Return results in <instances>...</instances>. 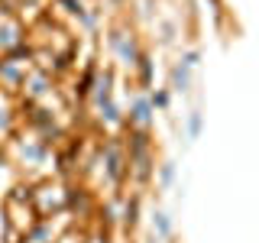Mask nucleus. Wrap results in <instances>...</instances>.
I'll return each instance as SVG.
<instances>
[{"label": "nucleus", "mask_w": 259, "mask_h": 243, "mask_svg": "<svg viewBox=\"0 0 259 243\" xmlns=\"http://www.w3.org/2000/svg\"><path fill=\"white\" fill-rule=\"evenodd\" d=\"M172 175H175L172 162H165V166H162V185H168V182H172Z\"/></svg>", "instance_id": "5"}, {"label": "nucleus", "mask_w": 259, "mask_h": 243, "mask_svg": "<svg viewBox=\"0 0 259 243\" xmlns=\"http://www.w3.org/2000/svg\"><path fill=\"white\" fill-rule=\"evenodd\" d=\"M175 91H188V65L175 68Z\"/></svg>", "instance_id": "1"}, {"label": "nucleus", "mask_w": 259, "mask_h": 243, "mask_svg": "<svg viewBox=\"0 0 259 243\" xmlns=\"http://www.w3.org/2000/svg\"><path fill=\"white\" fill-rule=\"evenodd\" d=\"M152 227H159V233H162V237H168V230H172V227H168V217H165V214H156Z\"/></svg>", "instance_id": "3"}, {"label": "nucleus", "mask_w": 259, "mask_h": 243, "mask_svg": "<svg viewBox=\"0 0 259 243\" xmlns=\"http://www.w3.org/2000/svg\"><path fill=\"white\" fill-rule=\"evenodd\" d=\"M149 110H152V104L149 101H140L133 107V120H140V124H146V120H149Z\"/></svg>", "instance_id": "2"}, {"label": "nucleus", "mask_w": 259, "mask_h": 243, "mask_svg": "<svg viewBox=\"0 0 259 243\" xmlns=\"http://www.w3.org/2000/svg\"><path fill=\"white\" fill-rule=\"evenodd\" d=\"M188 133H191V140L201 133V113H198V110H194V113H191V120H188Z\"/></svg>", "instance_id": "4"}]
</instances>
